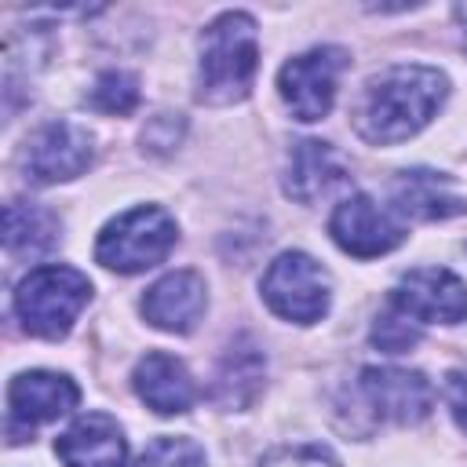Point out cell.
<instances>
[{"instance_id":"obj_11","label":"cell","mask_w":467,"mask_h":467,"mask_svg":"<svg viewBox=\"0 0 467 467\" xmlns=\"http://www.w3.org/2000/svg\"><path fill=\"white\" fill-rule=\"evenodd\" d=\"M328 234L332 241L354 255V259H376L387 255L390 248H398L405 241V226L383 208L376 204L368 193H350L336 204L332 219H328Z\"/></svg>"},{"instance_id":"obj_20","label":"cell","mask_w":467,"mask_h":467,"mask_svg":"<svg viewBox=\"0 0 467 467\" xmlns=\"http://www.w3.org/2000/svg\"><path fill=\"white\" fill-rule=\"evenodd\" d=\"M135 467H208V456L186 434H161L142 449Z\"/></svg>"},{"instance_id":"obj_19","label":"cell","mask_w":467,"mask_h":467,"mask_svg":"<svg viewBox=\"0 0 467 467\" xmlns=\"http://www.w3.org/2000/svg\"><path fill=\"white\" fill-rule=\"evenodd\" d=\"M91 109L109 113V117H124L139 106V77L128 69H106L95 77L91 91H88Z\"/></svg>"},{"instance_id":"obj_12","label":"cell","mask_w":467,"mask_h":467,"mask_svg":"<svg viewBox=\"0 0 467 467\" xmlns=\"http://www.w3.org/2000/svg\"><path fill=\"white\" fill-rule=\"evenodd\" d=\"M204 306H208V288L197 270H171V274L157 277L139 303L142 317L153 328L171 332V336L193 332L197 321L204 317Z\"/></svg>"},{"instance_id":"obj_4","label":"cell","mask_w":467,"mask_h":467,"mask_svg":"<svg viewBox=\"0 0 467 467\" xmlns=\"http://www.w3.org/2000/svg\"><path fill=\"white\" fill-rule=\"evenodd\" d=\"M175 237H179V226H175V219H171L164 208H157V204H139V208L120 212L117 219H109V223L99 230L95 259H99L106 270L139 274V270L157 266V263L171 252Z\"/></svg>"},{"instance_id":"obj_10","label":"cell","mask_w":467,"mask_h":467,"mask_svg":"<svg viewBox=\"0 0 467 467\" xmlns=\"http://www.w3.org/2000/svg\"><path fill=\"white\" fill-rule=\"evenodd\" d=\"M390 306L416 325H460L467 321V281L445 266H416L394 285Z\"/></svg>"},{"instance_id":"obj_5","label":"cell","mask_w":467,"mask_h":467,"mask_svg":"<svg viewBox=\"0 0 467 467\" xmlns=\"http://www.w3.org/2000/svg\"><path fill=\"white\" fill-rule=\"evenodd\" d=\"M259 292H263V303L281 317V321H292V325H314L328 314V303H332V277L328 270L306 255V252H281L263 281H259Z\"/></svg>"},{"instance_id":"obj_3","label":"cell","mask_w":467,"mask_h":467,"mask_svg":"<svg viewBox=\"0 0 467 467\" xmlns=\"http://www.w3.org/2000/svg\"><path fill=\"white\" fill-rule=\"evenodd\" d=\"M88 303H91L88 274L62 266V263L33 266L15 288V314H18L22 328L36 339L69 336L73 321L80 317V310Z\"/></svg>"},{"instance_id":"obj_25","label":"cell","mask_w":467,"mask_h":467,"mask_svg":"<svg viewBox=\"0 0 467 467\" xmlns=\"http://www.w3.org/2000/svg\"><path fill=\"white\" fill-rule=\"evenodd\" d=\"M456 18H460V26H463V40H467V4L456 7Z\"/></svg>"},{"instance_id":"obj_14","label":"cell","mask_w":467,"mask_h":467,"mask_svg":"<svg viewBox=\"0 0 467 467\" xmlns=\"http://www.w3.org/2000/svg\"><path fill=\"white\" fill-rule=\"evenodd\" d=\"M55 456L62 467H128V441L113 416L84 412L55 438Z\"/></svg>"},{"instance_id":"obj_23","label":"cell","mask_w":467,"mask_h":467,"mask_svg":"<svg viewBox=\"0 0 467 467\" xmlns=\"http://www.w3.org/2000/svg\"><path fill=\"white\" fill-rule=\"evenodd\" d=\"M179 135H182L179 113H161V117H153V120L146 124V131H142V150H150V153H168V150L179 146Z\"/></svg>"},{"instance_id":"obj_15","label":"cell","mask_w":467,"mask_h":467,"mask_svg":"<svg viewBox=\"0 0 467 467\" xmlns=\"http://www.w3.org/2000/svg\"><path fill=\"white\" fill-rule=\"evenodd\" d=\"M131 387H135L139 401L146 409H153L157 416L190 412V405L197 401V387H193L190 368L164 350H150L146 358H139V365L131 372Z\"/></svg>"},{"instance_id":"obj_2","label":"cell","mask_w":467,"mask_h":467,"mask_svg":"<svg viewBox=\"0 0 467 467\" xmlns=\"http://www.w3.org/2000/svg\"><path fill=\"white\" fill-rule=\"evenodd\" d=\"M197 99L208 106H234L248 99L259 69V29L244 11H223L201 33Z\"/></svg>"},{"instance_id":"obj_16","label":"cell","mask_w":467,"mask_h":467,"mask_svg":"<svg viewBox=\"0 0 467 467\" xmlns=\"http://www.w3.org/2000/svg\"><path fill=\"white\" fill-rule=\"evenodd\" d=\"M390 201L401 215L420 219V223L452 219V215L467 212V197L456 190V182L445 171H431V168L401 171L390 186Z\"/></svg>"},{"instance_id":"obj_6","label":"cell","mask_w":467,"mask_h":467,"mask_svg":"<svg viewBox=\"0 0 467 467\" xmlns=\"http://www.w3.org/2000/svg\"><path fill=\"white\" fill-rule=\"evenodd\" d=\"M343 69H347V51L336 47V44L310 47V51L288 58L281 66V73H277L281 102L303 124L325 120L332 113V102H336V88H339Z\"/></svg>"},{"instance_id":"obj_21","label":"cell","mask_w":467,"mask_h":467,"mask_svg":"<svg viewBox=\"0 0 467 467\" xmlns=\"http://www.w3.org/2000/svg\"><path fill=\"white\" fill-rule=\"evenodd\" d=\"M372 343L387 354H401V350L420 343V325L387 303V310L376 314V321H372Z\"/></svg>"},{"instance_id":"obj_1","label":"cell","mask_w":467,"mask_h":467,"mask_svg":"<svg viewBox=\"0 0 467 467\" xmlns=\"http://www.w3.org/2000/svg\"><path fill=\"white\" fill-rule=\"evenodd\" d=\"M449 99V77L434 66L401 62L372 73L361 84L350 124L372 146H394L431 124Z\"/></svg>"},{"instance_id":"obj_17","label":"cell","mask_w":467,"mask_h":467,"mask_svg":"<svg viewBox=\"0 0 467 467\" xmlns=\"http://www.w3.org/2000/svg\"><path fill=\"white\" fill-rule=\"evenodd\" d=\"M263 379H266V358L263 350L248 339V336H237L219 365H215V379H212V401L226 412H241L248 409L259 390H263Z\"/></svg>"},{"instance_id":"obj_18","label":"cell","mask_w":467,"mask_h":467,"mask_svg":"<svg viewBox=\"0 0 467 467\" xmlns=\"http://www.w3.org/2000/svg\"><path fill=\"white\" fill-rule=\"evenodd\" d=\"M62 237V223L36 201H7L4 204V248L18 259L47 255Z\"/></svg>"},{"instance_id":"obj_13","label":"cell","mask_w":467,"mask_h":467,"mask_svg":"<svg viewBox=\"0 0 467 467\" xmlns=\"http://www.w3.org/2000/svg\"><path fill=\"white\" fill-rule=\"evenodd\" d=\"M350 179V168H347V157L332 146V142H321V139H299L292 142L288 150V161H285V193L299 204H314L321 197H328L332 190L347 186Z\"/></svg>"},{"instance_id":"obj_7","label":"cell","mask_w":467,"mask_h":467,"mask_svg":"<svg viewBox=\"0 0 467 467\" xmlns=\"http://www.w3.org/2000/svg\"><path fill=\"white\" fill-rule=\"evenodd\" d=\"M95 161V142L88 135V128H80L77 120H47L44 128H36L26 142L22 153V168L26 179L36 186H55V182H69L77 175H84Z\"/></svg>"},{"instance_id":"obj_24","label":"cell","mask_w":467,"mask_h":467,"mask_svg":"<svg viewBox=\"0 0 467 467\" xmlns=\"http://www.w3.org/2000/svg\"><path fill=\"white\" fill-rule=\"evenodd\" d=\"M445 405H449L456 427L467 434V372H449L445 376Z\"/></svg>"},{"instance_id":"obj_22","label":"cell","mask_w":467,"mask_h":467,"mask_svg":"<svg viewBox=\"0 0 467 467\" xmlns=\"http://www.w3.org/2000/svg\"><path fill=\"white\" fill-rule=\"evenodd\" d=\"M259 467H339V460L321 445H285L266 452Z\"/></svg>"},{"instance_id":"obj_9","label":"cell","mask_w":467,"mask_h":467,"mask_svg":"<svg viewBox=\"0 0 467 467\" xmlns=\"http://www.w3.org/2000/svg\"><path fill=\"white\" fill-rule=\"evenodd\" d=\"M358 398L372 412V420L383 423H420L434 409V390L423 372L416 368H394V365H368L358 376Z\"/></svg>"},{"instance_id":"obj_8","label":"cell","mask_w":467,"mask_h":467,"mask_svg":"<svg viewBox=\"0 0 467 467\" xmlns=\"http://www.w3.org/2000/svg\"><path fill=\"white\" fill-rule=\"evenodd\" d=\"M77 401H80V387L69 376L47 372V368L18 372L7 383V434H11V441L33 438L36 427L66 416L69 409H77Z\"/></svg>"}]
</instances>
